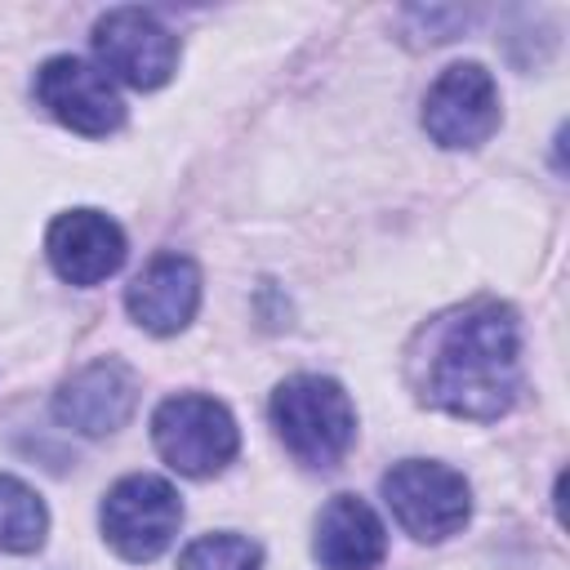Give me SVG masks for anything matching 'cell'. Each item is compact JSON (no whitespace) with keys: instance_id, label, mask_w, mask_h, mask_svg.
I'll return each mask as SVG.
<instances>
[{"instance_id":"1","label":"cell","mask_w":570,"mask_h":570,"mask_svg":"<svg viewBox=\"0 0 570 570\" xmlns=\"http://www.w3.org/2000/svg\"><path fill=\"white\" fill-rule=\"evenodd\" d=\"M414 387L432 410L494 423L521 392V325L508 303L481 298L454 307L423 330L414 356Z\"/></svg>"},{"instance_id":"2","label":"cell","mask_w":570,"mask_h":570,"mask_svg":"<svg viewBox=\"0 0 570 570\" xmlns=\"http://www.w3.org/2000/svg\"><path fill=\"white\" fill-rule=\"evenodd\" d=\"M272 428L307 468H334L356 441V410L334 379L294 374L272 392Z\"/></svg>"},{"instance_id":"3","label":"cell","mask_w":570,"mask_h":570,"mask_svg":"<svg viewBox=\"0 0 570 570\" xmlns=\"http://www.w3.org/2000/svg\"><path fill=\"white\" fill-rule=\"evenodd\" d=\"M151 441L160 459L183 476H214L223 472L240 450V428L232 410L200 392H178L156 405L151 414Z\"/></svg>"},{"instance_id":"4","label":"cell","mask_w":570,"mask_h":570,"mask_svg":"<svg viewBox=\"0 0 570 570\" xmlns=\"http://www.w3.org/2000/svg\"><path fill=\"white\" fill-rule=\"evenodd\" d=\"M383 499L405 534L423 543H441L459 534L472 517V490L463 472L436 459H401L383 472Z\"/></svg>"},{"instance_id":"5","label":"cell","mask_w":570,"mask_h":570,"mask_svg":"<svg viewBox=\"0 0 570 570\" xmlns=\"http://www.w3.org/2000/svg\"><path fill=\"white\" fill-rule=\"evenodd\" d=\"M102 534L125 561H156L183 521V499L165 476L129 472L102 499Z\"/></svg>"},{"instance_id":"6","label":"cell","mask_w":570,"mask_h":570,"mask_svg":"<svg viewBox=\"0 0 570 570\" xmlns=\"http://www.w3.org/2000/svg\"><path fill=\"white\" fill-rule=\"evenodd\" d=\"M31 89H36V102L58 125H67L85 138H107L125 125V102H120L111 76L85 58L58 53V58L40 62Z\"/></svg>"},{"instance_id":"7","label":"cell","mask_w":570,"mask_h":570,"mask_svg":"<svg viewBox=\"0 0 570 570\" xmlns=\"http://www.w3.org/2000/svg\"><path fill=\"white\" fill-rule=\"evenodd\" d=\"M423 129L436 147H481L499 129V85L481 62L445 67L423 98Z\"/></svg>"},{"instance_id":"8","label":"cell","mask_w":570,"mask_h":570,"mask_svg":"<svg viewBox=\"0 0 570 570\" xmlns=\"http://www.w3.org/2000/svg\"><path fill=\"white\" fill-rule=\"evenodd\" d=\"M94 49L102 71L134 89H160L178 67V36L147 9H107L94 22Z\"/></svg>"},{"instance_id":"9","label":"cell","mask_w":570,"mask_h":570,"mask_svg":"<svg viewBox=\"0 0 570 570\" xmlns=\"http://www.w3.org/2000/svg\"><path fill=\"white\" fill-rule=\"evenodd\" d=\"M134 405H138V374L116 356H98L80 365L53 392V419L80 436H107L125 428Z\"/></svg>"},{"instance_id":"10","label":"cell","mask_w":570,"mask_h":570,"mask_svg":"<svg viewBox=\"0 0 570 570\" xmlns=\"http://www.w3.org/2000/svg\"><path fill=\"white\" fill-rule=\"evenodd\" d=\"M45 254L67 285H98L125 263V232L102 209H67L49 223Z\"/></svg>"},{"instance_id":"11","label":"cell","mask_w":570,"mask_h":570,"mask_svg":"<svg viewBox=\"0 0 570 570\" xmlns=\"http://www.w3.org/2000/svg\"><path fill=\"white\" fill-rule=\"evenodd\" d=\"M125 307L147 334L169 338L187 330L200 307V267L187 254H156L125 289Z\"/></svg>"},{"instance_id":"12","label":"cell","mask_w":570,"mask_h":570,"mask_svg":"<svg viewBox=\"0 0 570 570\" xmlns=\"http://www.w3.org/2000/svg\"><path fill=\"white\" fill-rule=\"evenodd\" d=\"M312 552L321 570H374L387 557V530L365 499L334 494L316 517Z\"/></svg>"},{"instance_id":"13","label":"cell","mask_w":570,"mask_h":570,"mask_svg":"<svg viewBox=\"0 0 570 570\" xmlns=\"http://www.w3.org/2000/svg\"><path fill=\"white\" fill-rule=\"evenodd\" d=\"M45 534H49L45 499L27 481L0 472V548L4 552H36L45 543Z\"/></svg>"},{"instance_id":"14","label":"cell","mask_w":570,"mask_h":570,"mask_svg":"<svg viewBox=\"0 0 570 570\" xmlns=\"http://www.w3.org/2000/svg\"><path fill=\"white\" fill-rule=\"evenodd\" d=\"M263 548L245 534H200L183 548L178 570H258Z\"/></svg>"}]
</instances>
